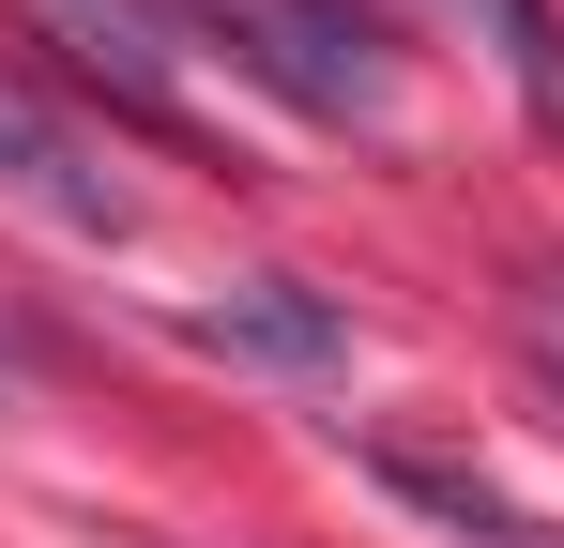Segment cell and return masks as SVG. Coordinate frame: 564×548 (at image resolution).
<instances>
[{
  "label": "cell",
  "mask_w": 564,
  "mask_h": 548,
  "mask_svg": "<svg viewBox=\"0 0 564 548\" xmlns=\"http://www.w3.org/2000/svg\"><path fill=\"white\" fill-rule=\"evenodd\" d=\"M198 31H229V62L290 91L305 122H381V31L351 0H184Z\"/></svg>",
  "instance_id": "cell-1"
},
{
  "label": "cell",
  "mask_w": 564,
  "mask_h": 548,
  "mask_svg": "<svg viewBox=\"0 0 564 548\" xmlns=\"http://www.w3.org/2000/svg\"><path fill=\"white\" fill-rule=\"evenodd\" d=\"M46 46L77 62V77L138 122V138H169V153H198V107H184V31H169V0H46Z\"/></svg>",
  "instance_id": "cell-2"
},
{
  "label": "cell",
  "mask_w": 564,
  "mask_h": 548,
  "mask_svg": "<svg viewBox=\"0 0 564 548\" xmlns=\"http://www.w3.org/2000/svg\"><path fill=\"white\" fill-rule=\"evenodd\" d=\"M0 198H31V213H62L77 244H122L138 229V198H122V168H93L62 122H31L15 91H0Z\"/></svg>",
  "instance_id": "cell-3"
},
{
  "label": "cell",
  "mask_w": 564,
  "mask_h": 548,
  "mask_svg": "<svg viewBox=\"0 0 564 548\" xmlns=\"http://www.w3.org/2000/svg\"><path fill=\"white\" fill-rule=\"evenodd\" d=\"M184 336L229 351V365H336V351H351V320H336L305 274H245V289H214V305H184Z\"/></svg>",
  "instance_id": "cell-4"
},
{
  "label": "cell",
  "mask_w": 564,
  "mask_h": 548,
  "mask_svg": "<svg viewBox=\"0 0 564 548\" xmlns=\"http://www.w3.org/2000/svg\"><path fill=\"white\" fill-rule=\"evenodd\" d=\"M367 472H381V487H397V503H427V518H458L473 548H519V503H503L488 472H458V457H427V442H381Z\"/></svg>",
  "instance_id": "cell-5"
},
{
  "label": "cell",
  "mask_w": 564,
  "mask_h": 548,
  "mask_svg": "<svg viewBox=\"0 0 564 548\" xmlns=\"http://www.w3.org/2000/svg\"><path fill=\"white\" fill-rule=\"evenodd\" d=\"M503 31H519V77H534V107L564 122V31H550V0H488Z\"/></svg>",
  "instance_id": "cell-6"
},
{
  "label": "cell",
  "mask_w": 564,
  "mask_h": 548,
  "mask_svg": "<svg viewBox=\"0 0 564 548\" xmlns=\"http://www.w3.org/2000/svg\"><path fill=\"white\" fill-rule=\"evenodd\" d=\"M519 351H534V381L564 396V289H534V305H519Z\"/></svg>",
  "instance_id": "cell-7"
}]
</instances>
